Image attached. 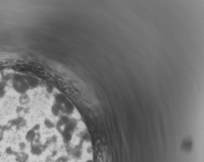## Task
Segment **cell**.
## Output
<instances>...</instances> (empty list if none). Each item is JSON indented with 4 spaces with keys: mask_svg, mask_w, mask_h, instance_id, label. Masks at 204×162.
<instances>
[{
    "mask_svg": "<svg viewBox=\"0 0 204 162\" xmlns=\"http://www.w3.org/2000/svg\"><path fill=\"white\" fill-rule=\"evenodd\" d=\"M31 152L34 155H39L41 153V149L38 145H33L31 148Z\"/></svg>",
    "mask_w": 204,
    "mask_h": 162,
    "instance_id": "6da1fadb",
    "label": "cell"
}]
</instances>
